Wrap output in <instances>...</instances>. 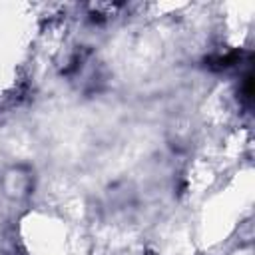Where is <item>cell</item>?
<instances>
[{"instance_id": "obj_1", "label": "cell", "mask_w": 255, "mask_h": 255, "mask_svg": "<svg viewBox=\"0 0 255 255\" xmlns=\"http://www.w3.org/2000/svg\"><path fill=\"white\" fill-rule=\"evenodd\" d=\"M32 183H34L32 173L26 167L16 165L4 177V193L8 197H12V199H22V197H26L30 193Z\"/></svg>"}]
</instances>
